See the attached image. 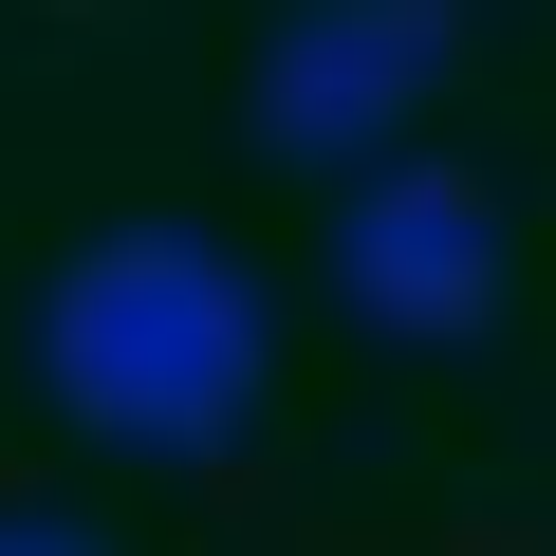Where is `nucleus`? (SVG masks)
<instances>
[{
	"label": "nucleus",
	"mask_w": 556,
	"mask_h": 556,
	"mask_svg": "<svg viewBox=\"0 0 556 556\" xmlns=\"http://www.w3.org/2000/svg\"><path fill=\"white\" fill-rule=\"evenodd\" d=\"M445 56H464V0H298L260 38V75H241V130L278 167H371L445 93Z\"/></svg>",
	"instance_id": "nucleus-2"
},
{
	"label": "nucleus",
	"mask_w": 556,
	"mask_h": 556,
	"mask_svg": "<svg viewBox=\"0 0 556 556\" xmlns=\"http://www.w3.org/2000/svg\"><path fill=\"white\" fill-rule=\"evenodd\" d=\"M38 390L112 464H223L260 427V390H278V316L204 223H112L38 298Z\"/></svg>",
	"instance_id": "nucleus-1"
},
{
	"label": "nucleus",
	"mask_w": 556,
	"mask_h": 556,
	"mask_svg": "<svg viewBox=\"0 0 556 556\" xmlns=\"http://www.w3.org/2000/svg\"><path fill=\"white\" fill-rule=\"evenodd\" d=\"M334 316L371 334V353H482L501 334V204L464 186V167H353V204H334Z\"/></svg>",
	"instance_id": "nucleus-3"
},
{
	"label": "nucleus",
	"mask_w": 556,
	"mask_h": 556,
	"mask_svg": "<svg viewBox=\"0 0 556 556\" xmlns=\"http://www.w3.org/2000/svg\"><path fill=\"white\" fill-rule=\"evenodd\" d=\"M0 556H93V538L75 519H0Z\"/></svg>",
	"instance_id": "nucleus-4"
}]
</instances>
